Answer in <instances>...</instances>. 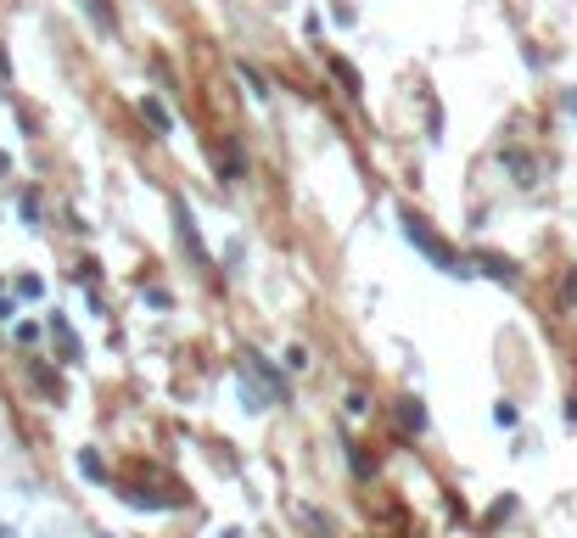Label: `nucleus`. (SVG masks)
I'll return each instance as SVG.
<instances>
[{"label":"nucleus","mask_w":577,"mask_h":538,"mask_svg":"<svg viewBox=\"0 0 577 538\" xmlns=\"http://www.w3.org/2000/svg\"><path fill=\"white\" fill-rule=\"evenodd\" d=\"M398 225H404V236L415 241V253H421L432 269H443V275H471L465 258H460V247H454L443 230H432V219H421L415 208H398Z\"/></svg>","instance_id":"f257e3e1"},{"label":"nucleus","mask_w":577,"mask_h":538,"mask_svg":"<svg viewBox=\"0 0 577 538\" xmlns=\"http://www.w3.org/2000/svg\"><path fill=\"white\" fill-rule=\"evenodd\" d=\"M169 213H174V236H180L185 258H191L202 275H213V253L202 247V230H197V219H191V202H185V197H169Z\"/></svg>","instance_id":"f03ea898"},{"label":"nucleus","mask_w":577,"mask_h":538,"mask_svg":"<svg viewBox=\"0 0 577 538\" xmlns=\"http://www.w3.org/2000/svg\"><path fill=\"white\" fill-rule=\"evenodd\" d=\"M208 157L219 163V180H225V185L247 180V152H241L236 141H219V146H208Z\"/></svg>","instance_id":"7ed1b4c3"},{"label":"nucleus","mask_w":577,"mask_h":538,"mask_svg":"<svg viewBox=\"0 0 577 538\" xmlns=\"http://www.w3.org/2000/svg\"><path fill=\"white\" fill-rule=\"evenodd\" d=\"M393 421H398V432H409V438H421L426 426H432V415H426V404L421 398H393Z\"/></svg>","instance_id":"20e7f679"},{"label":"nucleus","mask_w":577,"mask_h":538,"mask_svg":"<svg viewBox=\"0 0 577 538\" xmlns=\"http://www.w3.org/2000/svg\"><path fill=\"white\" fill-rule=\"evenodd\" d=\"M135 113L146 118V129H152V135H174V113H169L157 96H141V101H135Z\"/></svg>","instance_id":"39448f33"},{"label":"nucleus","mask_w":577,"mask_h":538,"mask_svg":"<svg viewBox=\"0 0 577 538\" xmlns=\"http://www.w3.org/2000/svg\"><path fill=\"white\" fill-rule=\"evenodd\" d=\"M471 264H477L482 275H493V281H505V286H516V281H521V269L510 264L505 253H477V258H471Z\"/></svg>","instance_id":"423d86ee"},{"label":"nucleus","mask_w":577,"mask_h":538,"mask_svg":"<svg viewBox=\"0 0 577 538\" xmlns=\"http://www.w3.org/2000/svg\"><path fill=\"white\" fill-rule=\"evenodd\" d=\"M79 6H85V17L96 23L101 34H107V40H113V34H118V12H113V0H79Z\"/></svg>","instance_id":"0eeeda50"},{"label":"nucleus","mask_w":577,"mask_h":538,"mask_svg":"<svg viewBox=\"0 0 577 538\" xmlns=\"http://www.w3.org/2000/svg\"><path fill=\"white\" fill-rule=\"evenodd\" d=\"M331 73H337V85H348V96H353V101L365 96V79H359V68H353L348 57H331Z\"/></svg>","instance_id":"6e6552de"},{"label":"nucleus","mask_w":577,"mask_h":538,"mask_svg":"<svg viewBox=\"0 0 577 538\" xmlns=\"http://www.w3.org/2000/svg\"><path fill=\"white\" fill-rule=\"evenodd\" d=\"M51 337H57L62 359H68V365H73V359H79V337H73V326H68V320H62V314H51Z\"/></svg>","instance_id":"1a4fd4ad"},{"label":"nucleus","mask_w":577,"mask_h":538,"mask_svg":"<svg viewBox=\"0 0 577 538\" xmlns=\"http://www.w3.org/2000/svg\"><path fill=\"white\" fill-rule=\"evenodd\" d=\"M505 169L516 174V185H538V163H533V157H521V152H505Z\"/></svg>","instance_id":"9d476101"},{"label":"nucleus","mask_w":577,"mask_h":538,"mask_svg":"<svg viewBox=\"0 0 577 538\" xmlns=\"http://www.w3.org/2000/svg\"><path fill=\"white\" fill-rule=\"evenodd\" d=\"M348 466H353V477H376V460H370L365 443H348Z\"/></svg>","instance_id":"9b49d317"},{"label":"nucleus","mask_w":577,"mask_h":538,"mask_svg":"<svg viewBox=\"0 0 577 538\" xmlns=\"http://www.w3.org/2000/svg\"><path fill=\"white\" fill-rule=\"evenodd\" d=\"M79 471H85L90 482H107V466H101V454H96V449H79Z\"/></svg>","instance_id":"f8f14e48"},{"label":"nucleus","mask_w":577,"mask_h":538,"mask_svg":"<svg viewBox=\"0 0 577 538\" xmlns=\"http://www.w3.org/2000/svg\"><path fill=\"white\" fill-rule=\"evenodd\" d=\"M17 208H23V225H29V230H40L45 208H40V197H34V191H23V202H17Z\"/></svg>","instance_id":"ddd939ff"},{"label":"nucleus","mask_w":577,"mask_h":538,"mask_svg":"<svg viewBox=\"0 0 577 538\" xmlns=\"http://www.w3.org/2000/svg\"><path fill=\"white\" fill-rule=\"evenodd\" d=\"M241 79H247V90H253V96H269V79L253 68V62H241Z\"/></svg>","instance_id":"4468645a"},{"label":"nucleus","mask_w":577,"mask_h":538,"mask_svg":"<svg viewBox=\"0 0 577 538\" xmlns=\"http://www.w3.org/2000/svg\"><path fill=\"white\" fill-rule=\"evenodd\" d=\"M17 298H45V281L40 275H17Z\"/></svg>","instance_id":"2eb2a0df"},{"label":"nucleus","mask_w":577,"mask_h":538,"mask_svg":"<svg viewBox=\"0 0 577 538\" xmlns=\"http://www.w3.org/2000/svg\"><path fill=\"white\" fill-rule=\"evenodd\" d=\"M146 303H152V309H174V292L169 286H146Z\"/></svg>","instance_id":"dca6fc26"},{"label":"nucleus","mask_w":577,"mask_h":538,"mask_svg":"<svg viewBox=\"0 0 577 538\" xmlns=\"http://www.w3.org/2000/svg\"><path fill=\"white\" fill-rule=\"evenodd\" d=\"M561 303H577V269H566V275H561Z\"/></svg>","instance_id":"f3484780"},{"label":"nucleus","mask_w":577,"mask_h":538,"mask_svg":"<svg viewBox=\"0 0 577 538\" xmlns=\"http://www.w3.org/2000/svg\"><path fill=\"white\" fill-rule=\"evenodd\" d=\"M286 370H309V348H286Z\"/></svg>","instance_id":"a211bd4d"},{"label":"nucleus","mask_w":577,"mask_h":538,"mask_svg":"<svg viewBox=\"0 0 577 538\" xmlns=\"http://www.w3.org/2000/svg\"><path fill=\"white\" fill-rule=\"evenodd\" d=\"M342 404H348V415H365V410H370V398H365V393H359V387H353V393H348V398H342Z\"/></svg>","instance_id":"6ab92c4d"},{"label":"nucleus","mask_w":577,"mask_h":538,"mask_svg":"<svg viewBox=\"0 0 577 538\" xmlns=\"http://www.w3.org/2000/svg\"><path fill=\"white\" fill-rule=\"evenodd\" d=\"M17 342H23V348H34V342H40V326H29V320H23V326H17Z\"/></svg>","instance_id":"aec40b11"},{"label":"nucleus","mask_w":577,"mask_h":538,"mask_svg":"<svg viewBox=\"0 0 577 538\" xmlns=\"http://www.w3.org/2000/svg\"><path fill=\"white\" fill-rule=\"evenodd\" d=\"M566 118H572V124H577V85L566 90Z\"/></svg>","instance_id":"412c9836"},{"label":"nucleus","mask_w":577,"mask_h":538,"mask_svg":"<svg viewBox=\"0 0 577 538\" xmlns=\"http://www.w3.org/2000/svg\"><path fill=\"white\" fill-rule=\"evenodd\" d=\"M12 314H17V309H12V298H6V292H0V320H12Z\"/></svg>","instance_id":"4be33fe9"},{"label":"nucleus","mask_w":577,"mask_h":538,"mask_svg":"<svg viewBox=\"0 0 577 538\" xmlns=\"http://www.w3.org/2000/svg\"><path fill=\"white\" fill-rule=\"evenodd\" d=\"M566 426H577V398H566Z\"/></svg>","instance_id":"5701e85b"},{"label":"nucleus","mask_w":577,"mask_h":538,"mask_svg":"<svg viewBox=\"0 0 577 538\" xmlns=\"http://www.w3.org/2000/svg\"><path fill=\"white\" fill-rule=\"evenodd\" d=\"M0 538H6V527H0Z\"/></svg>","instance_id":"b1692460"}]
</instances>
